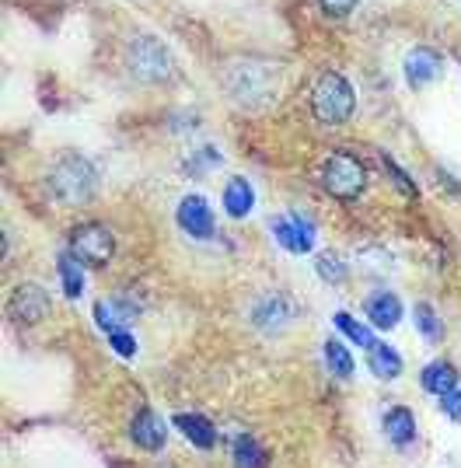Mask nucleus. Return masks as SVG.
Returning <instances> with one entry per match:
<instances>
[{"mask_svg":"<svg viewBox=\"0 0 461 468\" xmlns=\"http://www.w3.org/2000/svg\"><path fill=\"white\" fill-rule=\"evenodd\" d=\"M423 388L430 391V395H447V391L458 388V371H455V364H447V360H434V364H426L423 367Z\"/></svg>","mask_w":461,"mask_h":468,"instance_id":"15","label":"nucleus"},{"mask_svg":"<svg viewBox=\"0 0 461 468\" xmlns=\"http://www.w3.org/2000/svg\"><path fill=\"white\" fill-rule=\"evenodd\" d=\"M315 270H318V276H322V280H328V283H343L346 273H349V266L343 262V255H336V252H322V255H318Z\"/></svg>","mask_w":461,"mask_h":468,"instance_id":"21","label":"nucleus"},{"mask_svg":"<svg viewBox=\"0 0 461 468\" xmlns=\"http://www.w3.org/2000/svg\"><path fill=\"white\" fill-rule=\"evenodd\" d=\"M336 325H339V332H346V335H349L353 343H360L364 350H370V346L378 343V339L370 335V329H367V325H360V322H353V318H349V314H346V312L336 314Z\"/></svg>","mask_w":461,"mask_h":468,"instance_id":"23","label":"nucleus"},{"mask_svg":"<svg viewBox=\"0 0 461 468\" xmlns=\"http://www.w3.org/2000/svg\"><path fill=\"white\" fill-rule=\"evenodd\" d=\"M441 410L447 420H455V423H461V391H447V395H441Z\"/></svg>","mask_w":461,"mask_h":468,"instance_id":"27","label":"nucleus"},{"mask_svg":"<svg viewBox=\"0 0 461 468\" xmlns=\"http://www.w3.org/2000/svg\"><path fill=\"white\" fill-rule=\"evenodd\" d=\"M175 217H178V228L192 238H213V210L203 196H186Z\"/></svg>","mask_w":461,"mask_h":468,"instance_id":"9","label":"nucleus"},{"mask_svg":"<svg viewBox=\"0 0 461 468\" xmlns=\"http://www.w3.org/2000/svg\"><path fill=\"white\" fill-rule=\"evenodd\" d=\"M228 91L238 101H269L276 91V70H269L266 63H234L228 70Z\"/></svg>","mask_w":461,"mask_h":468,"instance_id":"4","label":"nucleus"},{"mask_svg":"<svg viewBox=\"0 0 461 468\" xmlns=\"http://www.w3.org/2000/svg\"><path fill=\"white\" fill-rule=\"evenodd\" d=\"M70 252H74L84 266L102 270V266H109V262H113L115 238L105 224H80V228L70 231Z\"/></svg>","mask_w":461,"mask_h":468,"instance_id":"6","label":"nucleus"},{"mask_svg":"<svg viewBox=\"0 0 461 468\" xmlns=\"http://www.w3.org/2000/svg\"><path fill=\"white\" fill-rule=\"evenodd\" d=\"M367 367L378 374V378H399L402 374V356L391 350L388 343H374L370 350H367Z\"/></svg>","mask_w":461,"mask_h":468,"instance_id":"17","label":"nucleus"},{"mask_svg":"<svg viewBox=\"0 0 461 468\" xmlns=\"http://www.w3.org/2000/svg\"><path fill=\"white\" fill-rule=\"evenodd\" d=\"M224 207H228V214L234 220H241V217L252 214V207H255V189L249 186V178H230L228 186H224Z\"/></svg>","mask_w":461,"mask_h":468,"instance_id":"16","label":"nucleus"},{"mask_svg":"<svg viewBox=\"0 0 461 468\" xmlns=\"http://www.w3.org/2000/svg\"><path fill=\"white\" fill-rule=\"evenodd\" d=\"M165 420L157 416L154 410H140L134 416V427H130V437H134V444H140L144 451H157L165 444Z\"/></svg>","mask_w":461,"mask_h":468,"instance_id":"12","label":"nucleus"},{"mask_svg":"<svg viewBox=\"0 0 461 468\" xmlns=\"http://www.w3.org/2000/svg\"><path fill=\"white\" fill-rule=\"evenodd\" d=\"M444 70V57L430 46H416L409 57H405V80L413 88H426L430 80H437Z\"/></svg>","mask_w":461,"mask_h":468,"instance_id":"10","label":"nucleus"},{"mask_svg":"<svg viewBox=\"0 0 461 468\" xmlns=\"http://www.w3.org/2000/svg\"><path fill=\"white\" fill-rule=\"evenodd\" d=\"M364 312H367V318H370V325H374V329L388 332V329H395V325H399V318H402V301H399L395 293L378 291V293H370V297H367Z\"/></svg>","mask_w":461,"mask_h":468,"instance_id":"11","label":"nucleus"},{"mask_svg":"<svg viewBox=\"0 0 461 468\" xmlns=\"http://www.w3.org/2000/svg\"><path fill=\"white\" fill-rule=\"evenodd\" d=\"M353 109H357V95H353L349 80L336 70H326L311 91V116L326 126H343L349 122Z\"/></svg>","mask_w":461,"mask_h":468,"instance_id":"1","label":"nucleus"},{"mask_svg":"<svg viewBox=\"0 0 461 468\" xmlns=\"http://www.w3.org/2000/svg\"><path fill=\"white\" fill-rule=\"evenodd\" d=\"M384 168L391 172V178H395V186H399V189H402L405 196H420V189H416V186L409 182V176H405V172L399 168V165H395V161H391V157H384Z\"/></svg>","mask_w":461,"mask_h":468,"instance_id":"26","label":"nucleus"},{"mask_svg":"<svg viewBox=\"0 0 461 468\" xmlns=\"http://www.w3.org/2000/svg\"><path fill=\"white\" fill-rule=\"evenodd\" d=\"M11 314L21 325H36L49 314V297L38 283H18L11 293Z\"/></svg>","mask_w":461,"mask_h":468,"instance_id":"7","label":"nucleus"},{"mask_svg":"<svg viewBox=\"0 0 461 468\" xmlns=\"http://www.w3.org/2000/svg\"><path fill=\"white\" fill-rule=\"evenodd\" d=\"M384 437H388L395 448L413 444V437H416V420H413V412L405 410V406H395V410L384 412Z\"/></svg>","mask_w":461,"mask_h":468,"instance_id":"14","label":"nucleus"},{"mask_svg":"<svg viewBox=\"0 0 461 468\" xmlns=\"http://www.w3.org/2000/svg\"><path fill=\"white\" fill-rule=\"evenodd\" d=\"M413 314H416V329L430 339V343H441L444 335V325L441 318H437V312H434V304H426V301H420L416 308H413Z\"/></svg>","mask_w":461,"mask_h":468,"instance_id":"20","label":"nucleus"},{"mask_svg":"<svg viewBox=\"0 0 461 468\" xmlns=\"http://www.w3.org/2000/svg\"><path fill=\"white\" fill-rule=\"evenodd\" d=\"M109 343H113V350L119 353V356H134L136 353V339L130 335V332H109Z\"/></svg>","mask_w":461,"mask_h":468,"instance_id":"25","label":"nucleus"},{"mask_svg":"<svg viewBox=\"0 0 461 468\" xmlns=\"http://www.w3.org/2000/svg\"><path fill=\"white\" fill-rule=\"evenodd\" d=\"M59 280H63L67 297H80L84 293V273H80V259L74 252L59 255Z\"/></svg>","mask_w":461,"mask_h":468,"instance_id":"19","label":"nucleus"},{"mask_svg":"<svg viewBox=\"0 0 461 468\" xmlns=\"http://www.w3.org/2000/svg\"><path fill=\"white\" fill-rule=\"evenodd\" d=\"M126 63H130V74L144 84H165L175 78V57L172 49L154 36H136L126 46Z\"/></svg>","mask_w":461,"mask_h":468,"instance_id":"3","label":"nucleus"},{"mask_svg":"<svg viewBox=\"0 0 461 468\" xmlns=\"http://www.w3.org/2000/svg\"><path fill=\"white\" fill-rule=\"evenodd\" d=\"M273 234H276V241L294 255H307L311 252V245H315V228H311L301 214H290V217L273 220Z\"/></svg>","mask_w":461,"mask_h":468,"instance_id":"8","label":"nucleus"},{"mask_svg":"<svg viewBox=\"0 0 461 468\" xmlns=\"http://www.w3.org/2000/svg\"><path fill=\"white\" fill-rule=\"evenodd\" d=\"M230 458H234V468H266V451L259 448L252 437H234V448H230Z\"/></svg>","mask_w":461,"mask_h":468,"instance_id":"18","label":"nucleus"},{"mask_svg":"<svg viewBox=\"0 0 461 468\" xmlns=\"http://www.w3.org/2000/svg\"><path fill=\"white\" fill-rule=\"evenodd\" d=\"M326 360L328 367H332V374H339V378L353 374V356H349V350H346L339 339H328L326 343Z\"/></svg>","mask_w":461,"mask_h":468,"instance_id":"22","label":"nucleus"},{"mask_svg":"<svg viewBox=\"0 0 461 468\" xmlns=\"http://www.w3.org/2000/svg\"><path fill=\"white\" fill-rule=\"evenodd\" d=\"M95 186H98V176H95V168H91V161H84V157H77V154L59 157L57 168L49 172V189H53V196H57L59 203H67V207L88 203V199L95 196Z\"/></svg>","mask_w":461,"mask_h":468,"instance_id":"2","label":"nucleus"},{"mask_svg":"<svg viewBox=\"0 0 461 468\" xmlns=\"http://www.w3.org/2000/svg\"><path fill=\"white\" fill-rule=\"evenodd\" d=\"M322 186L336 199H357L367 186V168L353 154H332L322 168Z\"/></svg>","mask_w":461,"mask_h":468,"instance_id":"5","label":"nucleus"},{"mask_svg":"<svg viewBox=\"0 0 461 468\" xmlns=\"http://www.w3.org/2000/svg\"><path fill=\"white\" fill-rule=\"evenodd\" d=\"M175 427L189 437V444H196L199 451H210L217 444V430L207 416H196V412H178L175 416Z\"/></svg>","mask_w":461,"mask_h":468,"instance_id":"13","label":"nucleus"},{"mask_svg":"<svg viewBox=\"0 0 461 468\" xmlns=\"http://www.w3.org/2000/svg\"><path fill=\"white\" fill-rule=\"evenodd\" d=\"M318 4H322V11L332 15V18H346L357 7V0H318Z\"/></svg>","mask_w":461,"mask_h":468,"instance_id":"28","label":"nucleus"},{"mask_svg":"<svg viewBox=\"0 0 461 468\" xmlns=\"http://www.w3.org/2000/svg\"><path fill=\"white\" fill-rule=\"evenodd\" d=\"M95 318L105 332H119V325L126 322V318H123V314H115V308L113 304H105V301H98L95 304Z\"/></svg>","mask_w":461,"mask_h":468,"instance_id":"24","label":"nucleus"}]
</instances>
